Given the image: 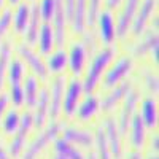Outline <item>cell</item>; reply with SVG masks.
<instances>
[{
    "mask_svg": "<svg viewBox=\"0 0 159 159\" xmlns=\"http://www.w3.org/2000/svg\"><path fill=\"white\" fill-rule=\"evenodd\" d=\"M113 57H115V51L111 48L102 49L99 54L94 57V61H92L91 67L88 70L86 80L83 83V91H86L88 94H91V92L96 89L99 80L102 78V73L105 72V69L108 67V64L113 61Z\"/></svg>",
    "mask_w": 159,
    "mask_h": 159,
    "instance_id": "6da1fadb",
    "label": "cell"
},
{
    "mask_svg": "<svg viewBox=\"0 0 159 159\" xmlns=\"http://www.w3.org/2000/svg\"><path fill=\"white\" fill-rule=\"evenodd\" d=\"M61 127H62V126H61L59 123H52V124H49V126L42 132V134H40V135L32 142L30 147L25 150V153L22 154V159H35V157L38 156V153L42 151L51 140H54V139L57 137Z\"/></svg>",
    "mask_w": 159,
    "mask_h": 159,
    "instance_id": "7a4b0ae2",
    "label": "cell"
},
{
    "mask_svg": "<svg viewBox=\"0 0 159 159\" xmlns=\"http://www.w3.org/2000/svg\"><path fill=\"white\" fill-rule=\"evenodd\" d=\"M32 127V116L29 113H24L21 121H19V126L16 129V134H15V139H13L11 145H10V154L13 157H18L24 148V143H25V137H27L29 130Z\"/></svg>",
    "mask_w": 159,
    "mask_h": 159,
    "instance_id": "3957f363",
    "label": "cell"
},
{
    "mask_svg": "<svg viewBox=\"0 0 159 159\" xmlns=\"http://www.w3.org/2000/svg\"><path fill=\"white\" fill-rule=\"evenodd\" d=\"M139 7L140 8H137V13H135L134 19H132V24H130L132 34H134L135 37H139L143 32L145 25H147L150 16L153 15V11L156 8V0H143Z\"/></svg>",
    "mask_w": 159,
    "mask_h": 159,
    "instance_id": "277c9868",
    "label": "cell"
},
{
    "mask_svg": "<svg viewBox=\"0 0 159 159\" xmlns=\"http://www.w3.org/2000/svg\"><path fill=\"white\" fill-rule=\"evenodd\" d=\"M132 70V59L129 57H121L113 67L107 72L105 75V83L103 86L105 88H115L119 81H123L124 76Z\"/></svg>",
    "mask_w": 159,
    "mask_h": 159,
    "instance_id": "5b68a950",
    "label": "cell"
},
{
    "mask_svg": "<svg viewBox=\"0 0 159 159\" xmlns=\"http://www.w3.org/2000/svg\"><path fill=\"white\" fill-rule=\"evenodd\" d=\"M139 5H140V0H126L123 13H121L119 21H118V27H116V35L119 38H124L127 35V32L130 29V24H132V19H134L135 13H137Z\"/></svg>",
    "mask_w": 159,
    "mask_h": 159,
    "instance_id": "8992f818",
    "label": "cell"
},
{
    "mask_svg": "<svg viewBox=\"0 0 159 159\" xmlns=\"http://www.w3.org/2000/svg\"><path fill=\"white\" fill-rule=\"evenodd\" d=\"M137 103H139V94L135 91H129L124 96V105L121 110V116H119V134H126L127 132V127L130 124L132 116H134Z\"/></svg>",
    "mask_w": 159,
    "mask_h": 159,
    "instance_id": "52a82bcc",
    "label": "cell"
},
{
    "mask_svg": "<svg viewBox=\"0 0 159 159\" xmlns=\"http://www.w3.org/2000/svg\"><path fill=\"white\" fill-rule=\"evenodd\" d=\"M64 84H65V78L64 76H57L52 83L51 88V96H49V108H48V115L51 116V119H56L62 110V97H64Z\"/></svg>",
    "mask_w": 159,
    "mask_h": 159,
    "instance_id": "ba28073f",
    "label": "cell"
},
{
    "mask_svg": "<svg viewBox=\"0 0 159 159\" xmlns=\"http://www.w3.org/2000/svg\"><path fill=\"white\" fill-rule=\"evenodd\" d=\"M83 94V83L78 81V80H73L70 81L69 88H67V94H65V99H64V113L67 116H73L76 113V108H78V102H80V97Z\"/></svg>",
    "mask_w": 159,
    "mask_h": 159,
    "instance_id": "9c48e42d",
    "label": "cell"
},
{
    "mask_svg": "<svg viewBox=\"0 0 159 159\" xmlns=\"http://www.w3.org/2000/svg\"><path fill=\"white\" fill-rule=\"evenodd\" d=\"M54 25H52V32H54V43L62 48L65 42V22H67V16L64 11V2L62 0H56V10L54 16H52Z\"/></svg>",
    "mask_w": 159,
    "mask_h": 159,
    "instance_id": "30bf717a",
    "label": "cell"
},
{
    "mask_svg": "<svg viewBox=\"0 0 159 159\" xmlns=\"http://www.w3.org/2000/svg\"><path fill=\"white\" fill-rule=\"evenodd\" d=\"M99 35H100V40L105 43V45H111L113 40L116 37V27H115V19H113V15L108 11H102L99 13Z\"/></svg>",
    "mask_w": 159,
    "mask_h": 159,
    "instance_id": "8fae6325",
    "label": "cell"
},
{
    "mask_svg": "<svg viewBox=\"0 0 159 159\" xmlns=\"http://www.w3.org/2000/svg\"><path fill=\"white\" fill-rule=\"evenodd\" d=\"M18 52H19V56L29 64V67L32 69V72L35 75H38L40 78H46L48 76V70H46V65L42 62V59H40L35 52L29 48V46H25V45H19L18 46Z\"/></svg>",
    "mask_w": 159,
    "mask_h": 159,
    "instance_id": "7c38bea8",
    "label": "cell"
},
{
    "mask_svg": "<svg viewBox=\"0 0 159 159\" xmlns=\"http://www.w3.org/2000/svg\"><path fill=\"white\" fill-rule=\"evenodd\" d=\"M67 64L70 65V70L73 75H80L86 64V48L83 43H75L70 49V54L67 56Z\"/></svg>",
    "mask_w": 159,
    "mask_h": 159,
    "instance_id": "4fadbf2b",
    "label": "cell"
},
{
    "mask_svg": "<svg viewBox=\"0 0 159 159\" xmlns=\"http://www.w3.org/2000/svg\"><path fill=\"white\" fill-rule=\"evenodd\" d=\"M35 115L32 116V124H35L37 127H42L46 121L48 116V108H49V92L48 89H43L40 92V96H37V102H35Z\"/></svg>",
    "mask_w": 159,
    "mask_h": 159,
    "instance_id": "5bb4252c",
    "label": "cell"
},
{
    "mask_svg": "<svg viewBox=\"0 0 159 159\" xmlns=\"http://www.w3.org/2000/svg\"><path fill=\"white\" fill-rule=\"evenodd\" d=\"M129 91H130V81H123L121 84H116L115 89L99 103V107H102V110H105V111L113 110L116 107V103L121 99H124V96L127 94Z\"/></svg>",
    "mask_w": 159,
    "mask_h": 159,
    "instance_id": "9a60e30c",
    "label": "cell"
},
{
    "mask_svg": "<svg viewBox=\"0 0 159 159\" xmlns=\"http://www.w3.org/2000/svg\"><path fill=\"white\" fill-rule=\"evenodd\" d=\"M103 132H105V139H107L110 153L115 157H119V154H121V142H119V130H118L115 119L108 118L107 121H105V130Z\"/></svg>",
    "mask_w": 159,
    "mask_h": 159,
    "instance_id": "2e32d148",
    "label": "cell"
},
{
    "mask_svg": "<svg viewBox=\"0 0 159 159\" xmlns=\"http://www.w3.org/2000/svg\"><path fill=\"white\" fill-rule=\"evenodd\" d=\"M40 11H38V5H32L30 7V15H29V22H27V29H25V34H27V42L29 45H34L38 40V30H40Z\"/></svg>",
    "mask_w": 159,
    "mask_h": 159,
    "instance_id": "e0dca14e",
    "label": "cell"
},
{
    "mask_svg": "<svg viewBox=\"0 0 159 159\" xmlns=\"http://www.w3.org/2000/svg\"><path fill=\"white\" fill-rule=\"evenodd\" d=\"M142 121L145 127H154L157 124V107L154 99H145L142 103Z\"/></svg>",
    "mask_w": 159,
    "mask_h": 159,
    "instance_id": "ac0fdd59",
    "label": "cell"
},
{
    "mask_svg": "<svg viewBox=\"0 0 159 159\" xmlns=\"http://www.w3.org/2000/svg\"><path fill=\"white\" fill-rule=\"evenodd\" d=\"M130 129H132V134H130V140L134 148H142L143 143H145V124L142 121L140 115H134L130 119Z\"/></svg>",
    "mask_w": 159,
    "mask_h": 159,
    "instance_id": "d6986e66",
    "label": "cell"
},
{
    "mask_svg": "<svg viewBox=\"0 0 159 159\" xmlns=\"http://www.w3.org/2000/svg\"><path fill=\"white\" fill-rule=\"evenodd\" d=\"M86 3H88V0H75V10H73V16H72L70 22L76 34H83L84 27H86V24H84Z\"/></svg>",
    "mask_w": 159,
    "mask_h": 159,
    "instance_id": "ffe728a7",
    "label": "cell"
},
{
    "mask_svg": "<svg viewBox=\"0 0 159 159\" xmlns=\"http://www.w3.org/2000/svg\"><path fill=\"white\" fill-rule=\"evenodd\" d=\"M64 139L70 142V143H76L81 147H91L92 145V135L86 130H78V129H65L64 132Z\"/></svg>",
    "mask_w": 159,
    "mask_h": 159,
    "instance_id": "44dd1931",
    "label": "cell"
},
{
    "mask_svg": "<svg viewBox=\"0 0 159 159\" xmlns=\"http://www.w3.org/2000/svg\"><path fill=\"white\" fill-rule=\"evenodd\" d=\"M29 15H30V7L27 3H18V10L15 13V29L18 34H22L27 29V22H29Z\"/></svg>",
    "mask_w": 159,
    "mask_h": 159,
    "instance_id": "7402d4cb",
    "label": "cell"
},
{
    "mask_svg": "<svg viewBox=\"0 0 159 159\" xmlns=\"http://www.w3.org/2000/svg\"><path fill=\"white\" fill-rule=\"evenodd\" d=\"M52 46H54V32H52L51 25L45 22L40 27V49L43 54H49Z\"/></svg>",
    "mask_w": 159,
    "mask_h": 159,
    "instance_id": "603a6c76",
    "label": "cell"
},
{
    "mask_svg": "<svg viewBox=\"0 0 159 159\" xmlns=\"http://www.w3.org/2000/svg\"><path fill=\"white\" fill-rule=\"evenodd\" d=\"M97 110H99V99L94 97V96H89V97H86L84 102L78 107V116H80V119L86 121V119H89V118L94 116Z\"/></svg>",
    "mask_w": 159,
    "mask_h": 159,
    "instance_id": "cb8c5ba5",
    "label": "cell"
},
{
    "mask_svg": "<svg viewBox=\"0 0 159 159\" xmlns=\"http://www.w3.org/2000/svg\"><path fill=\"white\" fill-rule=\"evenodd\" d=\"M56 153L64 156L65 159H84L83 154L80 153L76 148H73V145L70 142H67L65 139H59L56 140Z\"/></svg>",
    "mask_w": 159,
    "mask_h": 159,
    "instance_id": "d4e9b609",
    "label": "cell"
},
{
    "mask_svg": "<svg viewBox=\"0 0 159 159\" xmlns=\"http://www.w3.org/2000/svg\"><path fill=\"white\" fill-rule=\"evenodd\" d=\"M24 91V102L29 105V107H34L37 102V96H38V81L35 76H29L25 78V84L22 88Z\"/></svg>",
    "mask_w": 159,
    "mask_h": 159,
    "instance_id": "484cf974",
    "label": "cell"
},
{
    "mask_svg": "<svg viewBox=\"0 0 159 159\" xmlns=\"http://www.w3.org/2000/svg\"><path fill=\"white\" fill-rule=\"evenodd\" d=\"M159 43V38H157V30H151L147 37H145L140 43H137V46L134 48V54L135 56H145L147 52H150L151 51V48L154 46V45H157Z\"/></svg>",
    "mask_w": 159,
    "mask_h": 159,
    "instance_id": "4316f807",
    "label": "cell"
},
{
    "mask_svg": "<svg viewBox=\"0 0 159 159\" xmlns=\"http://www.w3.org/2000/svg\"><path fill=\"white\" fill-rule=\"evenodd\" d=\"M65 65H67V52H65L64 49H59L57 52H54L48 61V69L52 73L62 72L65 69Z\"/></svg>",
    "mask_w": 159,
    "mask_h": 159,
    "instance_id": "83f0119b",
    "label": "cell"
},
{
    "mask_svg": "<svg viewBox=\"0 0 159 159\" xmlns=\"http://www.w3.org/2000/svg\"><path fill=\"white\" fill-rule=\"evenodd\" d=\"M10 57H11V46L8 42L0 45V88L3 86V80H5V73L10 64Z\"/></svg>",
    "mask_w": 159,
    "mask_h": 159,
    "instance_id": "f1b7e54d",
    "label": "cell"
},
{
    "mask_svg": "<svg viewBox=\"0 0 159 159\" xmlns=\"http://www.w3.org/2000/svg\"><path fill=\"white\" fill-rule=\"evenodd\" d=\"M100 2L102 0H88L86 3V15H84V24L92 27L97 21V16L100 13Z\"/></svg>",
    "mask_w": 159,
    "mask_h": 159,
    "instance_id": "f546056e",
    "label": "cell"
},
{
    "mask_svg": "<svg viewBox=\"0 0 159 159\" xmlns=\"http://www.w3.org/2000/svg\"><path fill=\"white\" fill-rule=\"evenodd\" d=\"M96 143H97V159H111V153L108 148V143L107 139H105V132L103 129L97 130V135H96Z\"/></svg>",
    "mask_w": 159,
    "mask_h": 159,
    "instance_id": "4dcf8cb0",
    "label": "cell"
},
{
    "mask_svg": "<svg viewBox=\"0 0 159 159\" xmlns=\"http://www.w3.org/2000/svg\"><path fill=\"white\" fill-rule=\"evenodd\" d=\"M10 65L8 70V81L10 84H21V80L24 75V65L21 64V61H13Z\"/></svg>",
    "mask_w": 159,
    "mask_h": 159,
    "instance_id": "1f68e13d",
    "label": "cell"
},
{
    "mask_svg": "<svg viewBox=\"0 0 159 159\" xmlns=\"http://www.w3.org/2000/svg\"><path fill=\"white\" fill-rule=\"evenodd\" d=\"M54 10H56V0H42V3L38 7L42 21L49 22L52 19V16H54Z\"/></svg>",
    "mask_w": 159,
    "mask_h": 159,
    "instance_id": "d6a6232c",
    "label": "cell"
},
{
    "mask_svg": "<svg viewBox=\"0 0 159 159\" xmlns=\"http://www.w3.org/2000/svg\"><path fill=\"white\" fill-rule=\"evenodd\" d=\"M19 121H21V118L15 110L8 111L7 116H5V121H3V129H5L7 134H15L18 126H19Z\"/></svg>",
    "mask_w": 159,
    "mask_h": 159,
    "instance_id": "836d02e7",
    "label": "cell"
},
{
    "mask_svg": "<svg viewBox=\"0 0 159 159\" xmlns=\"http://www.w3.org/2000/svg\"><path fill=\"white\" fill-rule=\"evenodd\" d=\"M11 86V102L15 105H22L24 103V91H22V86L21 84H10Z\"/></svg>",
    "mask_w": 159,
    "mask_h": 159,
    "instance_id": "e575fe53",
    "label": "cell"
},
{
    "mask_svg": "<svg viewBox=\"0 0 159 159\" xmlns=\"http://www.w3.org/2000/svg\"><path fill=\"white\" fill-rule=\"evenodd\" d=\"M10 25H11V11L5 10L2 15H0V38L7 34Z\"/></svg>",
    "mask_w": 159,
    "mask_h": 159,
    "instance_id": "d590c367",
    "label": "cell"
},
{
    "mask_svg": "<svg viewBox=\"0 0 159 159\" xmlns=\"http://www.w3.org/2000/svg\"><path fill=\"white\" fill-rule=\"evenodd\" d=\"M145 81H147V86L148 89L153 92V94L156 96L157 94V91H159V81H157V76L153 75L151 72H147L145 73Z\"/></svg>",
    "mask_w": 159,
    "mask_h": 159,
    "instance_id": "8d00e7d4",
    "label": "cell"
},
{
    "mask_svg": "<svg viewBox=\"0 0 159 159\" xmlns=\"http://www.w3.org/2000/svg\"><path fill=\"white\" fill-rule=\"evenodd\" d=\"M62 2H64V11H65V16H67V21H72L73 10H75V0H62Z\"/></svg>",
    "mask_w": 159,
    "mask_h": 159,
    "instance_id": "74e56055",
    "label": "cell"
},
{
    "mask_svg": "<svg viewBox=\"0 0 159 159\" xmlns=\"http://www.w3.org/2000/svg\"><path fill=\"white\" fill-rule=\"evenodd\" d=\"M7 105H8V97L5 94H0V118H2L5 108H7Z\"/></svg>",
    "mask_w": 159,
    "mask_h": 159,
    "instance_id": "f35d334b",
    "label": "cell"
},
{
    "mask_svg": "<svg viewBox=\"0 0 159 159\" xmlns=\"http://www.w3.org/2000/svg\"><path fill=\"white\" fill-rule=\"evenodd\" d=\"M123 2H124V0H107V8H108V10L118 8V7L121 5Z\"/></svg>",
    "mask_w": 159,
    "mask_h": 159,
    "instance_id": "ab89813d",
    "label": "cell"
},
{
    "mask_svg": "<svg viewBox=\"0 0 159 159\" xmlns=\"http://www.w3.org/2000/svg\"><path fill=\"white\" fill-rule=\"evenodd\" d=\"M151 56H153V59H154V62H157V57H159V43L157 45H154L153 48H151Z\"/></svg>",
    "mask_w": 159,
    "mask_h": 159,
    "instance_id": "60d3db41",
    "label": "cell"
},
{
    "mask_svg": "<svg viewBox=\"0 0 159 159\" xmlns=\"http://www.w3.org/2000/svg\"><path fill=\"white\" fill-rule=\"evenodd\" d=\"M126 159H143L142 157V153H139V151H135V153H130Z\"/></svg>",
    "mask_w": 159,
    "mask_h": 159,
    "instance_id": "b9f144b4",
    "label": "cell"
},
{
    "mask_svg": "<svg viewBox=\"0 0 159 159\" xmlns=\"http://www.w3.org/2000/svg\"><path fill=\"white\" fill-rule=\"evenodd\" d=\"M151 145H153V148L157 151L159 150V139H157V135H154V139H153V142H151Z\"/></svg>",
    "mask_w": 159,
    "mask_h": 159,
    "instance_id": "7bdbcfd3",
    "label": "cell"
},
{
    "mask_svg": "<svg viewBox=\"0 0 159 159\" xmlns=\"http://www.w3.org/2000/svg\"><path fill=\"white\" fill-rule=\"evenodd\" d=\"M0 159H10V156L7 154V151L2 147H0Z\"/></svg>",
    "mask_w": 159,
    "mask_h": 159,
    "instance_id": "ee69618b",
    "label": "cell"
},
{
    "mask_svg": "<svg viewBox=\"0 0 159 159\" xmlns=\"http://www.w3.org/2000/svg\"><path fill=\"white\" fill-rule=\"evenodd\" d=\"M21 2V0H8V3H11V5H18Z\"/></svg>",
    "mask_w": 159,
    "mask_h": 159,
    "instance_id": "f6af8a7d",
    "label": "cell"
},
{
    "mask_svg": "<svg viewBox=\"0 0 159 159\" xmlns=\"http://www.w3.org/2000/svg\"><path fill=\"white\" fill-rule=\"evenodd\" d=\"M88 159H97V157H96V154H94V153H91V154L88 156Z\"/></svg>",
    "mask_w": 159,
    "mask_h": 159,
    "instance_id": "bcb514c9",
    "label": "cell"
},
{
    "mask_svg": "<svg viewBox=\"0 0 159 159\" xmlns=\"http://www.w3.org/2000/svg\"><path fill=\"white\" fill-rule=\"evenodd\" d=\"M54 159H65V157H64V156H61V154H57V153H56V157H54Z\"/></svg>",
    "mask_w": 159,
    "mask_h": 159,
    "instance_id": "7dc6e473",
    "label": "cell"
},
{
    "mask_svg": "<svg viewBox=\"0 0 159 159\" xmlns=\"http://www.w3.org/2000/svg\"><path fill=\"white\" fill-rule=\"evenodd\" d=\"M2 8H3V0H0V11H2Z\"/></svg>",
    "mask_w": 159,
    "mask_h": 159,
    "instance_id": "c3c4849f",
    "label": "cell"
},
{
    "mask_svg": "<svg viewBox=\"0 0 159 159\" xmlns=\"http://www.w3.org/2000/svg\"><path fill=\"white\" fill-rule=\"evenodd\" d=\"M148 159H157V156H151V157H148Z\"/></svg>",
    "mask_w": 159,
    "mask_h": 159,
    "instance_id": "681fc988",
    "label": "cell"
}]
</instances>
